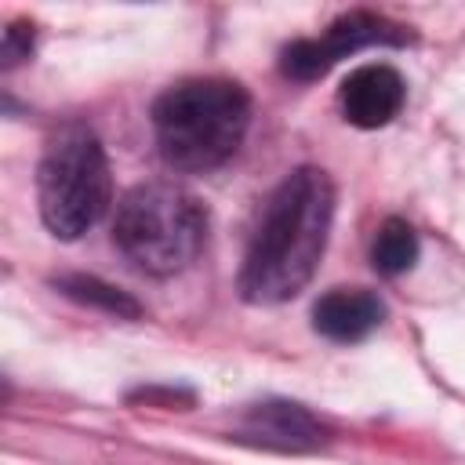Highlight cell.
I'll use <instances>...</instances> for the list:
<instances>
[{"instance_id": "cell-1", "label": "cell", "mask_w": 465, "mask_h": 465, "mask_svg": "<svg viewBox=\"0 0 465 465\" xmlns=\"http://www.w3.org/2000/svg\"><path fill=\"white\" fill-rule=\"evenodd\" d=\"M334 218V182L320 167L291 171L265 200L251 232L240 294L251 305H280L294 298L316 272Z\"/></svg>"}, {"instance_id": "cell-2", "label": "cell", "mask_w": 465, "mask_h": 465, "mask_svg": "<svg viewBox=\"0 0 465 465\" xmlns=\"http://www.w3.org/2000/svg\"><path fill=\"white\" fill-rule=\"evenodd\" d=\"M251 98L236 80L200 76L167 87L153 102V134L167 167L203 174L222 167L243 142Z\"/></svg>"}, {"instance_id": "cell-3", "label": "cell", "mask_w": 465, "mask_h": 465, "mask_svg": "<svg viewBox=\"0 0 465 465\" xmlns=\"http://www.w3.org/2000/svg\"><path fill=\"white\" fill-rule=\"evenodd\" d=\"M207 240L203 203L171 182L134 185L116 203L113 243L149 276H174L196 262Z\"/></svg>"}, {"instance_id": "cell-4", "label": "cell", "mask_w": 465, "mask_h": 465, "mask_svg": "<svg viewBox=\"0 0 465 465\" xmlns=\"http://www.w3.org/2000/svg\"><path fill=\"white\" fill-rule=\"evenodd\" d=\"M40 218L58 240H76L113 203V174L102 142L84 124H69L44 145L36 167Z\"/></svg>"}, {"instance_id": "cell-5", "label": "cell", "mask_w": 465, "mask_h": 465, "mask_svg": "<svg viewBox=\"0 0 465 465\" xmlns=\"http://www.w3.org/2000/svg\"><path fill=\"white\" fill-rule=\"evenodd\" d=\"M367 44H403V33L392 22H385V18H374V15L356 11V15L338 18L316 40H294L283 51V73L294 76V80H316L338 58H345V54L367 47Z\"/></svg>"}, {"instance_id": "cell-6", "label": "cell", "mask_w": 465, "mask_h": 465, "mask_svg": "<svg viewBox=\"0 0 465 465\" xmlns=\"http://www.w3.org/2000/svg\"><path fill=\"white\" fill-rule=\"evenodd\" d=\"M403 98H407L403 76H400L392 65H385V62L356 65V69L341 80V91H338L341 116H345L352 127H363V131L385 127V124L403 109Z\"/></svg>"}, {"instance_id": "cell-7", "label": "cell", "mask_w": 465, "mask_h": 465, "mask_svg": "<svg viewBox=\"0 0 465 465\" xmlns=\"http://www.w3.org/2000/svg\"><path fill=\"white\" fill-rule=\"evenodd\" d=\"M385 320V305L367 287H334L312 305V327L327 341H360Z\"/></svg>"}, {"instance_id": "cell-8", "label": "cell", "mask_w": 465, "mask_h": 465, "mask_svg": "<svg viewBox=\"0 0 465 465\" xmlns=\"http://www.w3.org/2000/svg\"><path fill=\"white\" fill-rule=\"evenodd\" d=\"M247 436H254L265 447H280V450H312L323 443V425L298 403H258L247 414L243 425Z\"/></svg>"}, {"instance_id": "cell-9", "label": "cell", "mask_w": 465, "mask_h": 465, "mask_svg": "<svg viewBox=\"0 0 465 465\" xmlns=\"http://www.w3.org/2000/svg\"><path fill=\"white\" fill-rule=\"evenodd\" d=\"M418 232L403 218H385L371 243V262L381 276H403L418 262Z\"/></svg>"}, {"instance_id": "cell-10", "label": "cell", "mask_w": 465, "mask_h": 465, "mask_svg": "<svg viewBox=\"0 0 465 465\" xmlns=\"http://www.w3.org/2000/svg\"><path fill=\"white\" fill-rule=\"evenodd\" d=\"M58 291L76 298L80 305H94V309H105L113 316H138L142 312L138 302H131L124 291H116V287H109V283H102L94 276H62Z\"/></svg>"}, {"instance_id": "cell-11", "label": "cell", "mask_w": 465, "mask_h": 465, "mask_svg": "<svg viewBox=\"0 0 465 465\" xmlns=\"http://www.w3.org/2000/svg\"><path fill=\"white\" fill-rule=\"evenodd\" d=\"M29 51H33V25H22V22L7 25L4 29V69L29 58Z\"/></svg>"}]
</instances>
